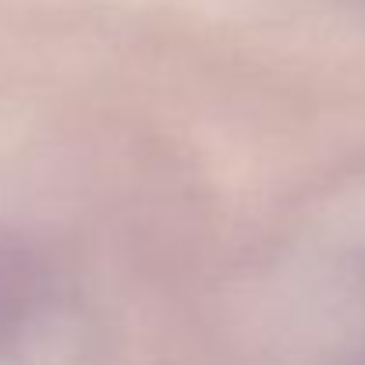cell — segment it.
<instances>
[{"mask_svg": "<svg viewBox=\"0 0 365 365\" xmlns=\"http://www.w3.org/2000/svg\"><path fill=\"white\" fill-rule=\"evenodd\" d=\"M46 291L43 259L18 242L0 238V337L14 330Z\"/></svg>", "mask_w": 365, "mask_h": 365, "instance_id": "1", "label": "cell"}]
</instances>
